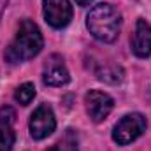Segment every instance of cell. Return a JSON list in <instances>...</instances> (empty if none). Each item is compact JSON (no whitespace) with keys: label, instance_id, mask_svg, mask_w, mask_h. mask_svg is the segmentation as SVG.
<instances>
[{"label":"cell","instance_id":"12","mask_svg":"<svg viewBox=\"0 0 151 151\" xmlns=\"http://www.w3.org/2000/svg\"><path fill=\"white\" fill-rule=\"evenodd\" d=\"M60 151H77V135L74 134V130H67L65 135L60 139Z\"/></svg>","mask_w":151,"mask_h":151},{"label":"cell","instance_id":"5","mask_svg":"<svg viewBox=\"0 0 151 151\" xmlns=\"http://www.w3.org/2000/svg\"><path fill=\"white\" fill-rule=\"evenodd\" d=\"M44 18L53 28H63L72 19V5L69 0H44Z\"/></svg>","mask_w":151,"mask_h":151},{"label":"cell","instance_id":"6","mask_svg":"<svg viewBox=\"0 0 151 151\" xmlns=\"http://www.w3.org/2000/svg\"><path fill=\"white\" fill-rule=\"evenodd\" d=\"M56 128V119L53 111L47 106H40L37 107L34 114L30 116V134L34 139H44L47 135H51Z\"/></svg>","mask_w":151,"mask_h":151},{"label":"cell","instance_id":"10","mask_svg":"<svg viewBox=\"0 0 151 151\" xmlns=\"http://www.w3.org/2000/svg\"><path fill=\"white\" fill-rule=\"evenodd\" d=\"M35 97V86L32 83H23L21 86H18V90L14 91V99L16 102H19L21 106H28Z\"/></svg>","mask_w":151,"mask_h":151},{"label":"cell","instance_id":"3","mask_svg":"<svg viewBox=\"0 0 151 151\" xmlns=\"http://www.w3.org/2000/svg\"><path fill=\"white\" fill-rule=\"evenodd\" d=\"M146 125L148 123H146V118L142 114H139V113L127 114L114 127L113 139L118 144H121V146L130 144V142H134L137 137H141L146 132Z\"/></svg>","mask_w":151,"mask_h":151},{"label":"cell","instance_id":"8","mask_svg":"<svg viewBox=\"0 0 151 151\" xmlns=\"http://www.w3.org/2000/svg\"><path fill=\"white\" fill-rule=\"evenodd\" d=\"M132 51L139 58H146L151 55V25L144 19L135 23V30L132 35Z\"/></svg>","mask_w":151,"mask_h":151},{"label":"cell","instance_id":"4","mask_svg":"<svg viewBox=\"0 0 151 151\" xmlns=\"http://www.w3.org/2000/svg\"><path fill=\"white\" fill-rule=\"evenodd\" d=\"M84 104H86V111L90 114V118H91L95 123L104 121L114 107L113 99H111L107 93L99 91V90L88 91L86 97H84Z\"/></svg>","mask_w":151,"mask_h":151},{"label":"cell","instance_id":"9","mask_svg":"<svg viewBox=\"0 0 151 151\" xmlns=\"http://www.w3.org/2000/svg\"><path fill=\"white\" fill-rule=\"evenodd\" d=\"M14 111L11 107L0 109V151H12L14 146Z\"/></svg>","mask_w":151,"mask_h":151},{"label":"cell","instance_id":"1","mask_svg":"<svg viewBox=\"0 0 151 151\" xmlns=\"http://www.w3.org/2000/svg\"><path fill=\"white\" fill-rule=\"evenodd\" d=\"M40 49H42V35L39 27L30 19H23L12 42L5 49V58L11 63L25 62L34 58Z\"/></svg>","mask_w":151,"mask_h":151},{"label":"cell","instance_id":"2","mask_svg":"<svg viewBox=\"0 0 151 151\" xmlns=\"http://www.w3.org/2000/svg\"><path fill=\"white\" fill-rule=\"evenodd\" d=\"M86 27L95 39L102 42H113L119 35L121 16L111 4H99L86 16Z\"/></svg>","mask_w":151,"mask_h":151},{"label":"cell","instance_id":"15","mask_svg":"<svg viewBox=\"0 0 151 151\" xmlns=\"http://www.w3.org/2000/svg\"><path fill=\"white\" fill-rule=\"evenodd\" d=\"M46 151H60L58 148H49V150H46Z\"/></svg>","mask_w":151,"mask_h":151},{"label":"cell","instance_id":"7","mask_svg":"<svg viewBox=\"0 0 151 151\" xmlns=\"http://www.w3.org/2000/svg\"><path fill=\"white\" fill-rule=\"evenodd\" d=\"M42 79L47 86H63L69 83V70L60 55H51L44 63Z\"/></svg>","mask_w":151,"mask_h":151},{"label":"cell","instance_id":"14","mask_svg":"<svg viewBox=\"0 0 151 151\" xmlns=\"http://www.w3.org/2000/svg\"><path fill=\"white\" fill-rule=\"evenodd\" d=\"M76 2H77V5H88L91 0H76Z\"/></svg>","mask_w":151,"mask_h":151},{"label":"cell","instance_id":"13","mask_svg":"<svg viewBox=\"0 0 151 151\" xmlns=\"http://www.w3.org/2000/svg\"><path fill=\"white\" fill-rule=\"evenodd\" d=\"M7 2H9V0H0V18H2V12H4V9H5Z\"/></svg>","mask_w":151,"mask_h":151},{"label":"cell","instance_id":"11","mask_svg":"<svg viewBox=\"0 0 151 151\" xmlns=\"http://www.w3.org/2000/svg\"><path fill=\"white\" fill-rule=\"evenodd\" d=\"M99 79L106 81V83H119L123 79V70L119 67H104L102 70H99Z\"/></svg>","mask_w":151,"mask_h":151}]
</instances>
